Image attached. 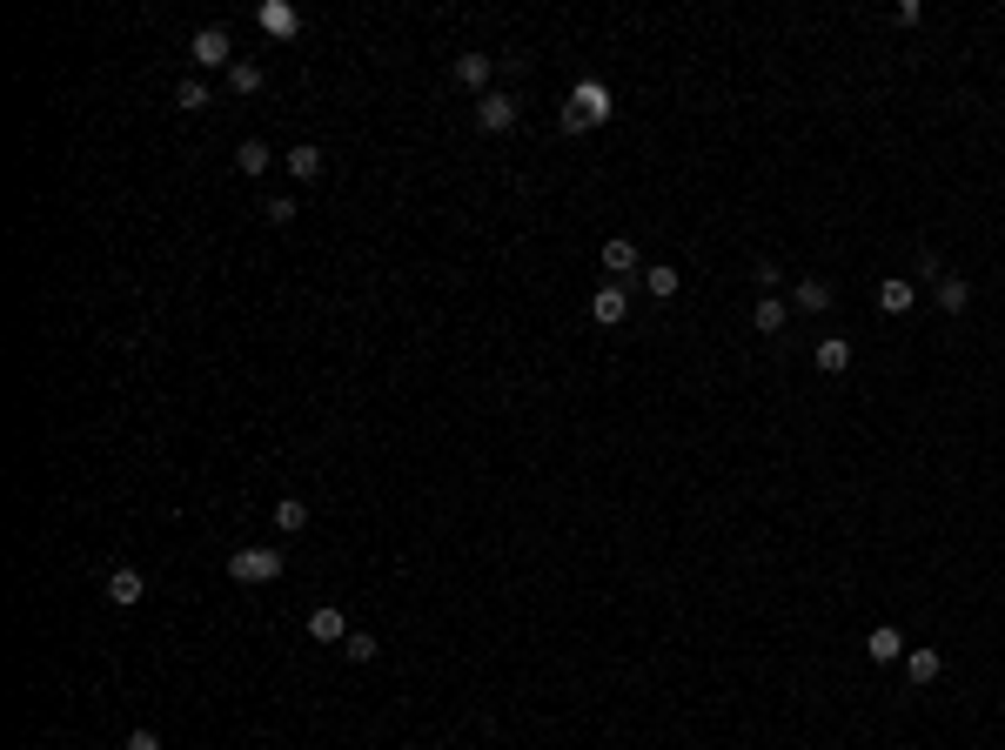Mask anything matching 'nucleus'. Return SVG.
<instances>
[{
  "label": "nucleus",
  "mask_w": 1005,
  "mask_h": 750,
  "mask_svg": "<svg viewBox=\"0 0 1005 750\" xmlns=\"http://www.w3.org/2000/svg\"><path fill=\"white\" fill-rule=\"evenodd\" d=\"M644 288L657 295V302H670V295L684 288V268H670V262H650V268H644Z\"/></svg>",
  "instance_id": "f3484780"
},
{
  "label": "nucleus",
  "mask_w": 1005,
  "mask_h": 750,
  "mask_svg": "<svg viewBox=\"0 0 1005 750\" xmlns=\"http://www.w3.org/2000/svg\"><path fill=\"white\" fill-rule=\"evenodd\" d=\"M938 670H945L938 650H905V677H912V684H938Z\"/></svg>",
  "instance_id": "aec40b11"
},
{
  "label": "nucleus",
  "mask_w": 1005,
  "mask_h": 750,
  "mask_svg": "<svg viewBox=\"0 0 1005 750\" xmlns=\"http://www.w3.org/2000/svg\"><path fill=\"white\" fill-rule=\"evenodd\" d=\"M811 362H818V369H825V375H845V369H851V342H845V335H825V342H818V355H811Z\"/></svg>",
  "instance_id": "a211bd4d"
},
{
  "label": "nucleus",
  "mask_w": 1005,
  "mask_h": 750,
  "mask_svg": "<svg viewBox=\"0 0 1005 750\" xmlns=\"http://www.w3.org/2000/svg\"><path fill=\"white\" fill-rule=\"evenodd\" d=\"M195 67H235V41H228V27H201V34H195Z\"/></svg>",
  "instance_id": "20e7f679"
},
{
  "label": "nucleus",
  "mask_w": 1005,
  "mask_h": 750,
  "mask_svg": "<svg viewBox=\"0 0 1005 750\" xmlns=\"http://www.w3.org/2000/svg\"><path fill=\"white\" fill-rule=\"evenodd\" d=\"M603 121H610V88L603 81H577L570 101H563V128L583 134V128H603Z\"/></svg>",
  "instance_id": "f257e3e1"
},
{
  "label": "nucleus",
  "mask_w": 1005,
  "mask_h": 750,
  "mask_svg": "<svg viewBox=\"0 0 1005 750\" xmlns=\"http://www.w3.org/2000/svg\"><path fill=\"white\" fill-rule=\"evenodd\" d=\"M175 108H188V114H201V108H208V81H201V74L175 88Z\"/></svg>",
  "instance_id": "b1692460"
},
{
  "label": "nucleus",
  "mask_w": 1005,
  "mask_h": 750,
  "mask_svg": "<svg viewBox=\"0 0 1005 750\" xmlns=\"http://www.w3.org/2000/svg\"><path fill=\"white\" fill-rule=\"evenodd\" d=\"M275 530H282V536L309 530V503H295V496H289V503H275Z\"/></svg>",
  "instance_id": "4be33fe9"
},
{
  "label": "nucleus",
  "mask_w": 1005,
  "mask_h": 750,
  "mask_svg": "<svg viewBox=\"0 0 1005 750\" xmlns=\"http://www.w3.org/2000/svg\"><path fill=\"white\" fill-rule=\"evenodd\" d=\"M282 168H289V181H302V188H309V181H322V168H329V155H322L315 141H295L289 155H282Z\"/></svg>",
  "instance_id": "39448f33"
},
{
  "label": "nucleus",
  "mask_w": 1005,
  "mask_h": 750,
  "mask_svg": "<svg viewBox=\"0 0 1005 750\" xmlns=\"http://www.w3.org/2000/svg\"><path fill=\"white\" fill-rule=\"evenodd\" d=\"M235 168H242L248 181H262L268 168H275V155H268V141H262V134H248L242 148H235Z\"/></svg>",
  "instance_id": "2eb2a0df"
},
{
  "label": "nucleus",
  "mask_w": 1005,
  "mask_h": 750,
  "mask_svg": "<svg viewBox=\"0 0 1005 750\" xmlns=\"http://www.w3.org/2000/svg\"><path fill=\"white\" fill-rule=\"evenodd\" d=\"M784 322H791V302H784V295H764L758 309H751V329L758 335H784Z\"/></svg>",
  "instance_id": "dca6fc26"
},
{
  "label": "nucleus",
  "mask_w": 1005,
  "mask_h": 750,
  "mask_svg": "<svg viewBox=\"0 0 1005 750\" xmlns=\"http://www.w3.org/2000/svg\"><path fill=\"white\" fill-rule=\"evenodd\" d=\"M121 750H161V737H155L148 724H141V730H128V744H121Z\"/></svg>",
  "instance_id": "cd10ccee"
},
{
  "label": "nucleus",
  "mask_w": 1005,
  "mask_h": 750,
  "mask_svg": "<svg viewBox=\"0 0 1005 750\" xmlns=\"http://www.w3.org/2000/svg\"><path fill=\"white\" fill-rule=\"evenodd\" d=\"M476 128H483V134H510L516 128V94L490 88L483 101H476Z\"/></svg>",
  "instance_id": "7ed1b4c3"
},
{
  "label": "nucleus",
  "mask_w": 1005,
  "mask_h": 750,
  "mask_svg": "<svg viewBox=\"0 0 1005 750\" xmlns=\"http://www.w3.org/2000/svg\"><path fill=\"white\" fill-rule=\"evenodd\" d=\"M228 576L248 583V590H255V583H275V576H282V550H275V543H248V550L228 556Z\"/></svg>",
  "instance_id": "f03ea898"
},
{
  "label": "nucleus",
  "mask_w": 1005,
  "mask_h": 750,
  "mask_svg": "<svg viewBox=\"0 0 1005 750\" xmlns=\"http://www.w3.org/2000/svg\"><path fill=\"white\" fill-rule=\"evenodd\" d=\"M141 596H148V583H141V570H134V563L108 570V603H114V610H134Z\"/></svg>",
  "instance_id": "1a4fd4ad"
},
{
  "label": "nucleus",
  "mask_w": 1005,
  "mask_h": 750,
  "mask_svg": "<svg viewBox=\"0 0 1005 750\" xmlns=\"http://www.w3.org/2000/svg\"><path fill=\"white\" fill-rule=\"evenodd\" d=\"M905 650H912V643L898 637V623H878V630L865 637V657H871V663H898Z\"/></svg>",
  "instance_id": "ddd939ff"
},
{
  "label": "nucleus",
  "mask_w": 1005,
  "mask_h": 750,
  "mask_svg": "<svg viewBox=\"0 0 1005 750\" xmlns=\"http://www.w3.org/2000/svg\"><path fill=\"white\" fill-rule=\"evenodd\" d=\"M791 309H798V315H825V309H831V282H825V275H804V282H791Z\"/></svg>",
  "instance_id": "9d476101"
},
{
  "label": "nucleus",
  "mask_w": 1005,
  "mask_h": 750,
  "mask_svg": "<svg viewBox=\"0 0 1005 750\" xmlns=\"http://www.w3.org/2000/svg\"><path fill=\"white\" fill-rule=\"evenodd\" d=\"M878 309L885 315H912L918 309V282L912 275H885V282H878Z\"/></svg>",
  "instance_id": "6e6552de"
},
{
  "label": "nucleus",
  "mask_w": 1005,
  "mask_h": 750,
  "mask_svg": "<svg viewBox=\"0 0 1005 750\" xmlns=\"http://www.w3.org/2000/svg\"><path fill=\"white\" fill-rule=\"evenodd\" d=\"M630 315V295H624V282H603L597 295H590V322H603V329H617Z\"/></svg>",
  "instance_id": "0eeeda50"
},
{
  "label": "nucleus",
  "mask_w": 1005,
  "mask_h": 750,
  "mask_svg": "<svg viewBox=\"0 0 1005 750\" xmlns=\"http://www.w3.org/2000/svg\"><path fill=\"white\" fill-rule=\"evenodd\" d=\"M255 21H262V34H275V41H295V34H302V14H295L289 0H262Z\"/></svg>",
  "instance_id": "423d86ee"
},
{
  "label": "nucleus",
  "mask_w": 1005,
  "mask_h": 750,
  "mask_svg": "<svg viewBox=\"0 0 1005 750\" xmlns=\"http://www.w3.org/2000/svg\"><path fill=\"white\" fill-rule=\"evenodd\" d=\"M918 282L938 288V282H945V262H938V255H918Z\"/></svg>",
  "instance_id": "bb28decb"
},
{
  "label": "nucleus",
  "mask_w": 1005,
  "mask_h": 750,
  "mask_svg": "<svg viewBox=\"0 0 1005 750\" xmlns=\"http://www.w3.org/2000/svg\"><path fill=\"white\" fill-rule=\"evenodd\" d=\"M603 268H610L617 282H630V275L644 268V255H637V242H624V235H610V242H603Z\"/></svg>",
  "instance_id": "f8f14e48"
},
{
  "label": "nucleus",
  "mask_w": 1005,
  "mask_h": 750,
  "mask_svg": "<svg viewBox=\"0 0 1005 750\" xmlns=\"http://www.w3.org/2000/svg\"><path fill=\"white\" fill-rule=\"evenodd\" d=\"M490 74H496V61H490V54H456V81H463V88L476 94V101L490 94Z\"/></svg>",
  "instance_id": "9b49d317"
},
{
  "label": "nucleus",
  "mask_w": 1005,
  "mask_h": 750,
  "mask_svg": "<svg viewBox=\"0 0 1005 750\" xmlns=\"http://www.w3.org/2000/svg\"><path fill=\"white\" fill-rule=\"evenodd\" d=\"M376 650H382V643L369 637V630H349V643H342V657H349V663H376Z\"/></svg>",
  "instance_id": "5701e85b"
},
{
  "label": "nucleus",
  "mask_w": 1005,
  "mask_h": 750,
  "mask_svg": "<svg viewBox=\"0 0 1005 750\" xmlns=\"http://www.w3.org/2000/svg\"><path fill=\"white\" fill-rule=\"evenodd\" d=\"M262 81H268L262 61H235V67H228V88H235V94H262Z\"/></svg>",
  "instance_id": "412c9836"
},
{
  "label": "nucleus",
  "mask_w": 1005,
  "mask_h": 750,
  "mask_svg": "<svg viewBox=\"0 0 1005 750\" xmlns=\"http://www.w3.org/2000/svg\"><path fill=\"white\" fill-rule=\"evenodd\" d=\"M309 637L315 643H349V617H342L335 603H322V610H309Z\"/></svg>",
  "instance_id": "4468645a"
},
{
  "label": "nucleus",
  "mask_w": 1005,
  "mask_h": 750,
  "mask_svg": "<svg viewBox=\"0 0 1005 750\" xmlns=\"http://www.w3.org/2000/svg\"><path fill=\"white\" fill-rule=\"evenodd\" d=\"M938 309L965 315V309H972V282H965V275H945V282H938Z\"/></svg>",
  "instance_id": "6ab92c4d"
},
{
  "label": "nucleus",
  "mask_w": 1005,
  "mask_h": 750,
  "mask_svg": "<svg viewBox=\"0 0 1005 750\" xmlns=\"http://www.w3.org/2000/svg\"><path fill=\"white\" fill-rule=\"evenodd\" d=\"M751 282H758L764 295H778V288H784V268H778V262H751Z\"/></svg>",
  "instance_id": "a878e982"
},
{
  "label": "nucleus",
  "mask_w": 1005,
  "mask_h": 750,
  "mask_svg": "<svg viewBox=\"0 0 1005 750\" xmlns=\"http://www.w3.org/2000/svg\"><path fill=\"white\" fill-rule=\"evenodd\" d=\"M262 221H268V228H289V221H295V195H268Z\"/></svg>",
  "instance_id": "393cba45"
}]
</instances>
